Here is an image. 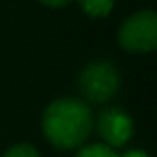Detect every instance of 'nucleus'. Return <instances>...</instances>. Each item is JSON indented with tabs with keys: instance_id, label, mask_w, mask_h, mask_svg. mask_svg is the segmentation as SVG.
<instances>
[{
	"instance_id": "4",
	"label": "nucleus",
	"mask_w": 157,
	"mask_h": 157,
	"mask_svg": "<svg viewBox=\"0 0 157 157\" xmlns=\"http://www.w3.org/2000/svg\"><path fill=\"white\" fill-rule=\"evenodd\" d=\"M97 133L102 137L104 144L110 148H119L130 141L133 133V121L121 108H108L99 115Z\"/></svg>"
},
{
	"instance_id": "3",
	"label": "nucleus",
	"mask_w": 157,
	"mask_h": 157,
	"mask_svg": "<svg viewBox=\"0 0 157 157\" xmlns=\"http://www.w3.org/2000/svg\"><path fill=\"white\" fill-rule=\"evenodd\" d=\"M119 44L133 53L157 49V11H139L119 28Z\"/></svg>"
},
{
	"instance_id": "2",
	"label": "nucleus",
	"mask_w": 157,
	"mask_h": 157,
	"mask_svg": "<svg viewBox=\"0 0 157 157\" xmlns=\"http://www.w3.org/2000/svg\"><path fill=\"white\" fill-rule=\"evenodd\" d=\"M121 86V75L117 68L108 60H95L88 64L78 78L80 93L93 104L108 102Z\"/></svg>"
},
{
	"instance_id": "5",
	"label": "nucleus",
	"mask_w": 157,
	"mask_h": 157,
	"mask_svg": "<svg viewBox=\"0 0 157 157\" xmlns=\"http://www.w3.org/2000/svg\"><path fill=\"white\" fill-rule=\"evenodd\" d=\"M78 2H80L84 13L93 18L106 17L113 7V0H78Z\"/></svg>"
},
{
	"instance_id": "8",
	"label": "nucleus",
	"mask_w": 157,
	"mask_h": 157,
	"mask_svg": "<svg viewBox=\"0 0 157 157\" xmlns=\"http://www.w3.org/2000/svg\"><path fill=\"white\" fill-rule=\"evenodd\" d=\"M40 2L46 4V6H49V7H60V6H66L71 0H40Z\"/></svg>"
},
{
	"instance_id": "6",
	"label": "nucleus",
	"mask_w": 157,
	"mask_h": 157,
	"mask_svg": "<svg viewBox=\"0 0 157 157\" xmlns=\"http://www.w3.org/2000/svg\"><path fill=\"white\" fill-rule=\"evenodd\" d=\"M75 157H119L113 148H110L108 144H101V143H93V144H86L77 152Z\"/></svg>"
},
{
	"instance_id": "1",
	"label": "nucleus",
	"mask_w": 157,
	"mask_h": 157,
	"mask_svg": "<svg viewBox=\"0 0 157 157\" xmlns=\"http://www.w3.org/2000/svg\"><path fill=\"white\" fill-rule=\"evenodd\" d=\"M93 130V115L84 101L73 97L53 101L42 113V132L59 150H73L86 143Z\"/></svg>"
},
{
	"instance_id": "9",
	"label": "nucleus",
	"mask_w": 157,
	"mask_h": 157,
	"mask_svg": "<svg viewBox=\"0 0 157 157\" xmlns=\"http://www.w3.org/2000/svg\"><path fill=\"white\" fill-rule=\"evenodd\" d=\"M119 157H150V155L143 150H130V152H126V154H122Z\"/></svg>"
},
{
	"instance_id": "7",
	"label": "nucleus",
	"mask_w": 157,
	"mask_h": 157,
	"mask_svg": "<svg viewBox=\"0 0 157 157\" xmlns=\"http://www.w3.org/2000/svg\"><path fill=\"white\" fill-rule=\"evenodd\" d=\"M4 157H40V154L35 150V146L28 144V143H20V144H15L11 146Z\"/></svg>"
}]
</instances>
